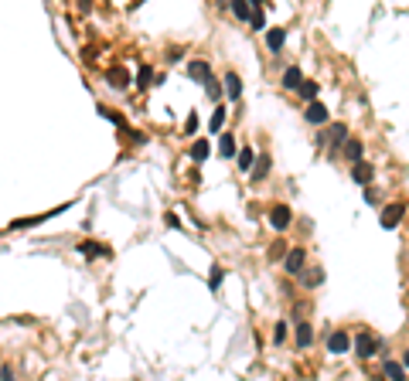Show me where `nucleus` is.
Masks as SVG:
<instances>
[{
    "instance_id": "2f4dec72",
    "label": "nucleus",
    "mask_w": 409,
    "mask_h": 381,
    "mask_svg": "<svg viewBox=\"0 0 409 381\" xmlns=\"http://www.w3.org/2000/svg\"><path fill=\"white\" fill-rule=\"evenodd\" d=\"M283 337H286V324H276V334H273V340H276V344H283Z\"/></svg>"
},
{
    "instance_id": "7ed1b4c3",
    "label": "nucleus",
    "mask_w": 409,
    "mask_h": 381,
    "mask_svg": "<svg viewBox=\"0 0 409 381\" xmlns=\"http://www.w3.org/2000/svg\"><path fill=\"white\" fill-rule=\"evenodd\" d=\"M290 221H294V214H290L286 204H273V208H270V225L276 228V232H286Z\"/></svg>"
},
{
    "instance_id": "9d476101",
    "label": "nucleus",
    "mask_w": 409,
    "mask_h": 381,
    "mask_svg": "<svg viewBox=\"0 0 409 381\" xmlns=\"http://www.w3.org/2000/svg\"><path fill=\"white\" fill-rule=\"evenodd\" d=\"M222 85H225V96H228L232 102L242 96V79H239L236 72H225V82H222Z\"/></svg>"
},
{
    "instance_id": "bb28decb",
    "label": "nucleus",
    "mask_w": 409,
    "mask_h": 381,
    "mask_svg": "<svg viewBox=\"0 0 409 381\" xmlns=\"http://www.w3.org/2000/svg\"><path fill=\"white\" fill-rule=\"evenodd\" d=\"M266 174H270V157L262 153V157H259V167L252 170V177H256V180H262V177H266Z\"/></svg>"
},
{
    "instance_id": "20e7f679",
    "label": "nucleus",
    "mask_w": 409,
    "mask_h": 381,
    "mask_svg": "<svg viewBox=\"0 0 409 381\" xmlns=\"http://www.w3.org/2000/svg\"><path fill=\"white\" fill-rule=\"evenodd\" d=\"M355 351H358V358H375V351H378V340H375L368 330L355 337Z\"/></svg>"
},
{
    "instance_id": "5701e85b",
    "label": "nucleus",
    "mask_w": 409,
    "mask_h": 381,
    "mask_svg": "<svg viewBox=\"0 0 409 381\" xmlns=\"http://www.w3.org/2000/svg\"><path fill=\"white\" fill-rule=\"evenodd\" d=\"M300 282H304V286H320V282H324V272H320V269L300 272Z\"/></svg>"
},
{
    "instance_id": "1a4fd4ad",
    "label": "nucleus",
    "mask_w": 409,
    "mask_h": 381,
    "mask_svg": "<svg viewBox=\"0 0 409 381\" xmlns=\"http://www.w3.org/2000/svg\"><path fill=\"white\" fill-rule=\"evenodd\" d=\"M283 41H286V27H270V31H266V48H270L273 55L283 48Z\"/></svg>"
},
{
    "instance_id": "aec40b11",
    "label": "nucleus",
    "mask_w": 409,
    "mask_h": 381,
    "mask_svg": "<svg viewBox=\"0 0 409 381\" xmlns=\"http://www.w3.org/2000/svg\"><path fill=\"white\" fill-rule=\"evenodd\" d=\"M218 153L222 157H239V146H236V136H222V143H218Z\"/></svg>"
},
{
    "instance_id": "c756f323",
    "label": "nucleus",
    "mask_w": 409,
    "mask_h": 381,
    "mask_svg": "<svg viewBox=\"0 0 409 381\" xmlns=\"http://www.w3.org/2000/svg\"><path fill=\"white\" fill-rule=\"evenodd\" d=\"M205 92H208V99H222V89H218V82H205Z\"/></svg>"
},
{
    "instance_id": "4be33fe9",
    "label": "nucleus",
    "mask_w": 409,
    "mask_h": 381,
    "mask_svg": "<svg viewBox=\"0 0 409 381\" xmlns=\"http://www.w3.org/2000/svg\"><path fill=\"white\" fill-rule=\"evenodd\" d=\"M344 157L358 164V160H362V140H348V143H344Z\"/></svg>"
},
{
    "instance_id": "39448f33",
    "label": "nucleus",
    "mask_w": 409,
    "mask_h": 381,
    "mask_svg": "<svg viewBox=\"0 0 409 381\" xmlns=\"http://www.w3.org/2000/svg\"><path fill=\"white\" fill-rule=\"evenodd\" d=\"M304 262H307V248H290L283 259V266L290 276H297V272H304Z\"/></svg>"
},
{
    "instance_id": "dca6fc26",
    "label": "nucleus",
    "mask_w": 409,
    "mask_h": 381,
    "mask_svg": "<svg viewBox=\"0 0 409 381\" xmlns=\"http://www.w3.org/2000/svg\"><path fill=\"white\" fill-rule=\"evenodd\" d=\"M79 252H82L85 259H96V256H109V248H106V245H99V242H82V245H79Z\"/></svg>"
},
{
    "instance_id": "b1692460",
    "label": "nucleus",
    "mask_w": 409,
    "mask_h": 381,
    "mask_svg": "<svg viewBox=\"0 0 409 381\" xmlns=\"http://www.w3.org/2000/svg\"><path fill=\"white\" fill-rule=\"evenodd\" d=\"M252 27H256V31H262V27H266V11H262L259 4H252Z\"/></svg>"
},
{
    "instance_id": "6e6552de",
    "label": "nucleus",
    "mask_w": 409,
    "mask_h": 381,
    "mask_svg": "<svg viewBox=\"0 0 409 381\" xmlns=\"http://www.w3.org/2000/svg\"><path fill=\"white\" fill-rule=\"evenodd\" d=\"M106 79H109V85H113L116 92H123L126 85H130V72H126L123 65H113L109 72H106Z\"/></svg>"
},
{
    "instance_id": "f8f14e48",
    "label": "nucleus",
    "mask_w": 409,
    "mask_h": 381,
    "mask_svg": "<svg viewBox=\"0 0 409 381\" xmlns=\"http://www.w3.org/2000/svg\"><path fill=\"white\" fill-rule=\"evenodd\" d=\"M300 85H304V72H300L297 65H290V68L283 72V89H294V92H297Z\"/></svg>"
},
{
    "instance_id": "412c9836",
    "label": "nucleus",
    "mask_w": 409,
    "mask_h": 381,
    "mask_svg": "<svg viewBox=\"0 0 409 381\" xmlns=\"http://www.w3.org/2000/svg\"><path fill=\"white\" fill-rule=\"evenodd\" d=\"M297 92H300V96H304L307 102H317V92H320V85H317V82H310V79H304V85H300Z\"/></svg>"
},
{
    "instance_id": "f3484780",
    "label": "nucleus",
    "mask_w": 409,
    "mask_h": 381,
    "mask_svg": "<svg viewBox=\"0 0 409 381\" xmlns=\"http://www.w3.org/2000/svg\"><path fill=\"white\" fill-rule=\"evenodd\" d=\"M232 14L239 21H249L252 17V0H232Z\"/></svg>"
},
{
    "instance_id": "7c9ffc66",
    "label": "nucleus",
    "mask_w": 409,
    "mask_h": 381,
    "mask_svg": "<svg viewBox=\"0 0 409 381\" xmlns=\"http://www.w3.org/2000/svg\"><path fill=\"white\" fill-rule=\"evenodd\" d=\"M194 130H198V112H191L188 123H184V133H188V136H194Z\"/></svg>"
},
{
    "instance_id": "cd10ccee",
    "label": "nucleus",
    "mask_w": 409,
    "mask_h": 381,
    "mask_svg": "<svg viewBox=\"0 0 409 381\" xmlns=\"http://www.w3.org/2000/svg\"><path fill=\"white\" fill-rule=\"evenodd\" d=\"M102 116H106V119H109V123H116V126H126V119H123V116H120V112H116V109H106V106H102Z\"/></svg>"
},
{
    "instance_id": "72a5a7b5",
    "label": "nucleus",
    "mask_w": 409,
    "mask_h": 381,
    "mask_svg": "<svg viewBox=\"0 0 409 381\" xmlns=\"http://www.w3.org/2000/svg\"><path fill=\"white\" fill-rule=\"evenodd\" d=\"M402 368H409V351H406V354H402Z\"/></svg>"
},
{
    "instance_id": "4468645a",
    "label": "nucleus",
    "mask_w": 409,
    "mask_h": 381,
    "mask_svg": "<svg viewBox=\"0 0 409 381\" xmlns=\"http://www.w3.org/2000/svg\"><path fill=\"white\" fill-rule=\"evenodd\" d=\"M188 75L208 82V79H212V65H208V61H191V65H188Z\"/></svg>"
},
{
    "instance_id": "6ab92c4d",
    "label": "nucleus",
    "mask_w": 409,
    "mask_h": 381,
    "mask_svg": "<svg viewBox=\"0 0 409 381\" xmlns=\"http://www.w3.org/2000/svg\"><path fill=\"white\" fill-rule=\"evenodd\" d=\"M208 153H212V146H208V140H194L191 143V160H208Z\"/></svg>"
},
{
    "instance_id": "473e14b6",
    "label": "nucleus",
    "mask_w": 409,
    "mask_h": 381,
    "mask_svg": "<svg viewBox=\"0 0 409 381\" xmlns=\"http://www.w3.org/2000/svg\"><path fill=\"white\" fill-rule=\"evenodd\" d=\"M0 381H14V368H11V364L0 368Z\"/></svg>"
},
{
    "instance_id": "423d86ee",
    "label": "nucleus",
    "mask_w": 409,
    "mask_h": 381,
    "mask_svg": "<svg viewBox=\"0 0 409 381\" xmlns=\"http://www.w3.org/2000/svg\"><path fill=\"white\" fill-rule=\"evenodd\" d=\"M304 119H307V123H314V126H324V123H328V106H324V102H307Z\"/></svg>"
},
{
    "instance_id": "9b49d317",
    "label": "nucleus",
    "mask_w": 409,
    "mask_h": 381,
    "mask_svg": "<svg viewBox=\"0 0 409 381\" xmlns=\"http://www.w3.org/2000/svg\"><path fill=\"white\" fill-rule=\"evenodd\" d=\"M310 344H314V327L300 320V324H297V347H300V351H307Z\"/></svg>"
},
{
    "instance_id": "2eb2a0df",
    "label": "nucleus",
    "mask_w": 409,
    "mask_h": 381,
    "mask_svg": "<svg viewBox=\"0 0 409 381\" xmlns=\"http://www.w3.org/2000/svg\"><path fill=\"white\" fill-rule=\"evenodd\" d=\"M382 371H386L389 381H406V368H402L399 361H386V364H382Z\"/></svg>"
},
{
    "instance_id": "0eeeda50",
    "label": "nucleus",
    "mask_w": 409,
    "mask_h": 381,
    "mask_svg": "<svg viewBox=\"0 0 409 381\" xmlns=\"http://www.w3.org/2000/svg\"><path fill=\"white\" fill-rule=\"evenodd\" d=\"M372 177H375V167H372V164H365V160H358V164L352 167V180H355V184H362V187H368V184H372Z\"/></svg>"
},
{
    "instance_id": "a211bd4d",
    "label": "nucleus",
    "mask_w": 409,
    "mask_h": 381,
    "mask_svg": "<svg viewBox=\"0 0 409 381\" xmlns=\"http://www.w3.org/2000/svg\"><path fill=\"white\" fill-rule=\"evenodd\" d=\"M344 133H348V130H344L341 123H334V126L328 130V133H320V140H317V143H328V140H334V143L341 146V140H344Z\"/></svg>"
},
{
    "instance_id": "a878e982",
    "label": "nucleus",
    "mask_w": 409,
    "mask_h": 381,
    "mask_svg": "<svg viewBox=\"0 0 409 381\" xmlns=\"http://www.w3.org/2000/svg\"><path fill=\"white\" fill-rule=\"evenodd\" d=\"M222 279H225V269H222V266H212V276H208V286H212V290H218V286H222Z\"/></svg>"
},
{
    "instance_id": "f03ea898",
    "label": "nucleus",
    "mask_w": 409,
    "mask_h": 381,
    "mask_svg": "<svg viewBox=\"0 0 409 381\" xmlns=\"http://www.w3.org/2000/svg\"><path fill=\"white\" fill-rule=\"evenodd\" d=\"M328 351L334 354V358H338V354H348V351H352V334H348V330H331Z\"/></svg>"
},
{
    "instance_id": "ddd939ff",
    "label": "nucleus",
    "mask_w": 409,
    "mask_h": 381,
    "mask_svg": "<svg viewBox=\"0 0 409 381\" xmlns=\"http://www.w3.org/2000/svg\"><path fill=\"white\" fill-rule=\"evenodd\" d=\"M236 164H239V170H242V174H249L252 164H256V153H252V146H242V150H239Z\"/></svg>"
},
{
    "instance_id": "f257e3e1",
    "label": "nucleus",
    "mask_w": 409,
    "mask_h": 381,
    "mask_svg": "<svg viewBox=\"0 0 409 381\" xmlns=\"http://www.w3.org/2000/svg\"><path fill=\"white\" fill-rule=\"evenodd\" d=\"M402 214H406V204L396 201V204H386V208H382V218H378V221H382V228H386V232H392V228L402 221Z\"/></svg>"
},
{
    "instance_id": "393cba45",
    "label": "nucleus",
    "mask_w": 409,
    "mask_h": 381,
    "mask_svg": "<svg viewBox=\"0 0 409 381\" xmlns=\"http://www.w3.org/2000/svg\"><path fill=\"white\" fill-rule=\"evenodd\" d=\"M222 123H225V109L218 106V109L212 112V119H208V130H212V133H218V130H222Z\"/></svg>"
},
{
    "instance_id": "c85d7f7f",
    "label": "nucleus",
    "mask_w": 409,
    "mask_h": 381,
    "mask_svg": "<svg viewBox=\"0 0 409 381\" xmlns=\"http://www.w3.org/2000/svg\"><path fill=\"white\" fill-rule=\"evenodd\" d=\"M150 79H154V72H150V65H143V68H140V75H136V82H140L143 89H150Z\"/></svg>"
}]
</instances>
